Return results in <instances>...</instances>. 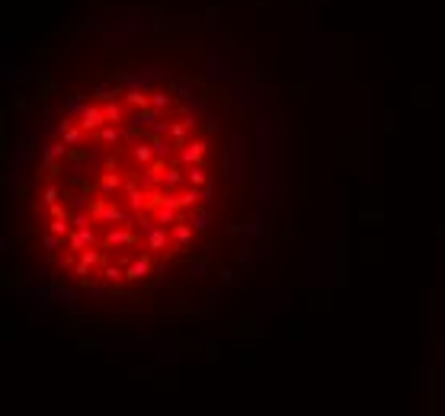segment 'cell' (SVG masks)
<instances>
[{
	"mask_svg": "<svg viewBox=\"0 0 445 416\" xmlns=\"http://www.w3.org/2000/svg\"><path fill=\"white\" fill-rule=\"evenodd\" d=\"M4 192L7 279L36 317L132 330L212 314L273 244V83L208 20L93 10L23 93Z\"/></svg>",
	"mask_w": 445,
	"mask_h": 416,
	"instance_id": "1",
	"label": "cell"
}]
</instances>
